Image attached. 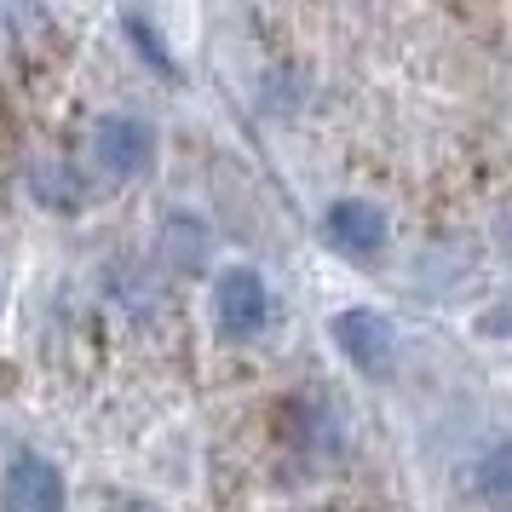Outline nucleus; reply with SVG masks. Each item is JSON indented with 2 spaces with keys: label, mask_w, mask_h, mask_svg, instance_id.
<instances>
[{
  "label": "nucleus",
  "mask_w": 512,
  "mask_h": 512,
  "mask_svg": "<svg viewBox=\"0 0 512 512\" xmlns=\"http://www.w3.org/2000/svg\"><path fill=\"white\" fill-rule=\"evenodd\" d=\"M323 242L346 259H374L386 248V213L363 202V196H340L323 213Z\"/></svg>",
  "instance_id": "4"
},
{
  "label": "nucleus",
  "mask_w": 512,
  "mask_h": 512,
  "mask_svg": "<svg viewBox=\"0 0 512 512\" xmlns=\"http://www.w3.org/2000/svg\"><path fill=\"white\" fill-rule=\"evenodd\" d=\"M334 346L351 357V369H363L369 380L397 369V328L386 311H369V305H351L334 317Z\"/></svg>",
  "instance_id": "2"
},
{
  "label": "nucleus",
  "mask_w": 512,
  "mask_h": 512,
  "mask_svg": "<svg viewBox=\"0 0 512 512\" xmlns=\"http://www.w3.org/2000/svg\"><path fill=\"white\" fill-rule=\"evenodd\" d=\"M478 489H484L489 501H501V495H507V443H495V449H489V461H484V478H478Z\"/></svg>",
  "instance_id": "6"
},
{
  "label": "nucleus",
  "mask_w": 512,
  "mask_h": 512,
  "mask_svg": "<svg viewBox=\"0 0 512 512\" xmlns=\"http://www.w3.org/2000/svg\"><path fill=\"white\" fill-rule=\"evenodd\" d=\"M6 512H64V472L47 455H12L6 478H0Z\"/></svg>",
  "instance_id": "5"
},
{
  "label": "nucleus",
  "mask_w": 512,
  "mask_h": 512,
  "mask_svg": "<svg viewBox=\"0 0 512 512\" xmlns=\"http://www.w3.org/2000/svg\"><path fill=\"white\" fill-rule=\"evenodd\" d=\"M150 156H156V133L139 116H104L93 127V162L104 179L133 185V179L150 173Z\"/></svg>",
  "instance_id": "3"
},
{
  "label": "nucleus",
  "mask_w": 512,
  "mask_h": 512,
  "mask_svg": "<svg viewBox=\"0 0 512 512\" xmlns=\"http://www.w3.org/2000/svg\"><path fill=\"white\" fill-rule=\"evenodd\" d=\"M213 317L225 328V340H259L271 323V288L254 265H231L213 288Z\"/></svg>",
  "instance_id": "1"
}]
</instances>
